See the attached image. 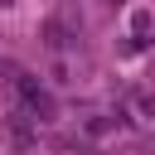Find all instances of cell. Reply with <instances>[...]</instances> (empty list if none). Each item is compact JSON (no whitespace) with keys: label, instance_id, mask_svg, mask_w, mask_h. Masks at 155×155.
<instances>
[{"label":"cell","instance_id":"6da1fadb","mask_svg":"<svg viewBox=\"0 0 155 155\" xmlns=\"http://www.w3.org/2000/svg\"><path fill=\"white\" fill-rule=\"evenodd\" d=\"M15 87H19V97H24V107L34 111V121H53V97L29 78V73H15Z\"/></svg>","mask_w":155,"mask_h":155},{"label":"cell","instance_id":"7a4b0ae2","mask_svg":"<svg viewBox=\"0 0 155 155\" xmlns=\"http://www.w3.org/2000/svg\"><path fill=\"white\" fill-rule=\"evenodd\" d=\"M10 131H15V140H19V145H29V116H24V111H15V116H10Z\"/></svg>","mask_w":155,"mask_h":155}]
</instances>
